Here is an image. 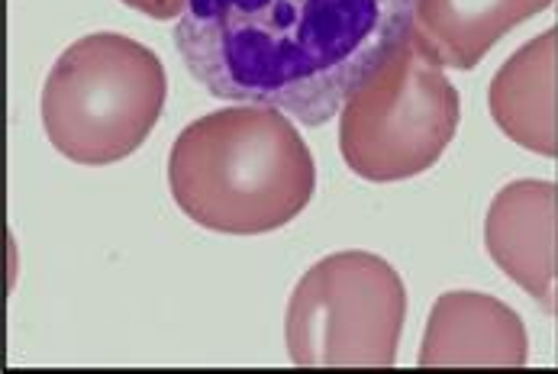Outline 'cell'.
I'll return each instance as SVG.
<instances>
[{
	"label": "cell",
	"instance_id": "obj_5",
	"mask_svg": "<svg viewBox=\"0 0 558 374\" xmlns=\"http://www.w3.org/2000/svg\"><path fill=\"white\" fill-rule=\"evenodd\" d=\"M407 288L391 262L349 249L319 258L288 300L284 342L298 369H391Z\"/></svg>",
	"mask_w": 558,
	"mask_h": 374
},
{
	"label": "cell",
	"instance_id": "obj_1",
	"mask_svg": "<svg viewBox=\"0 0 558 374\" xmlns=\"http://www.w3.org/2000/svg\"><path fill=\"white\" fill-rule=\"evenodd\" d=\"M413 29V0H187L174 46L227 104L323 126Z\"/></svg>",
	"mask_w": 558,
	"mask_h": 374
},
{
	"label": "cell",
	"instance_id": "obj_6",
	"mask_svg": "<svg viewBox=\"0 0 558 374\" xmlns=\"http://www.w3.org/2000/svg\"><path fill=\"white\" fill-rule=\"evenodd\" d=\"M490 262L558 319V184L520 178L504 184L484 217Z\"/></svg>",
	"mask_w": 558,
	"mask_h": 374
},
{
	"label": "cell",
	"instance_id": "obj_2",
	"mask_svg": "<svg viewBox=\"0 0 558 374\" xmlns=\"http://www.w3.org/2000/svg\"><path fill=\"white\" fill-rule=\"evenodd\" d=\"M178 210L223 236H262L298 220L314 191L311 146L284 110L230 104L187 123L168 152Z\"/></svg>",
	"mask_w": 558,
	"mask_h": 374
},
{
	"label": "cell",
	"instance_id": "obj_8",
	"mask_svg": "<svg viewBox=\"0 0 558 374\" xmlns=\"http://www.w3.org/2000/svg\"><path fill=\"white\" fill-rule=\"evenodd\" d=\"M487 110L510 143L558 158V26L523 43L497 69Z\"/></svg>",
	"mask_w": 558,
	"mask_h": 374
},
{
	"label": "cell",
	"instance_id": "obj_7",
	"mask_svg": "<svg viewBox=\"0 0 558 374\" xmlns=\"http://www.w3.org/2000/svg\"><path fill=\"white\" fill-rule=\"evenodd\" d=\"M420 369H523L530 336L513 306L490 294L449 291L433 303L420 342Z\"/></svg>",
	"mask_w": 558,
	"mask_h": 374
},
{
	"label": "cell",
	"instance_id": "obj_3",
	"mask_svg": "<svg viewBox=\"0 0 558 374\" xmlns=\"http://www.w3.org/2000/svg\"><path fill=\"white\" fill-rule=\"evenodd\" d=\"M168 100L161 59L120 33L72 43L43 84L39 113L56 152L75 165H113L153 136Z\"/></svg>",
	"mask_w": 558,
	"mask_h": 374
},
{
	"label": "cell",
	"instance_id": "obj_10",
	"mask_svg": "<svg viewBox=\"0 0 558 374\" xmlns=\"http://www.w3.org/2000/svg\"><path fill=\"white\" fill-rule=\"evenodd\" d=\"M130 10H140L153 20H174L184 13V3L187 0H123Z\"/></svg>",
	"mask_w": 558,
	"mask_h": 374
},
{
	"label": "cell",
	"instance_id": "obj_9",
	"mask_svg": "<svg viewBox=\"0 0 558 374\" xmlns=\"http://www.w3.org/2000/svg\"><path fill=\"white\" fill-rule=\"evenodd\" d=\"M556 0H413L416 46L442 69L469 72L523 20Z\"/></svg>",
	"mask_w": 558,
	"mask_h": 374
},
{
	"label": "cell",
	"instance_id": "obj_4",
	"mask_svg": "<svg viewBox=\"0 0 558 374\" xmlns=\"http://www.w3.org/2000/svg\"><path fill=\"white\" fill-rule=\"evenodd\" d=\"M459 120L456 84L407 36L342 107L339 152L362 181H410L452 146Z\"/></svg>",
	"mask_w": 558,
	"mask_h": 374
}]
</instances>
